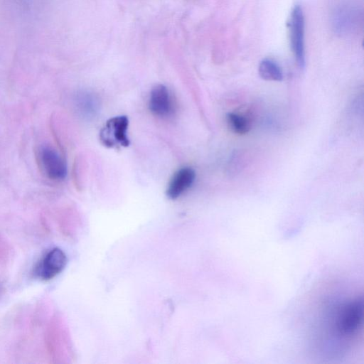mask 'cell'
<instances>
[{"label": "cell", "instance_id": "obj_1", "mask_svg": "<svg viewBox=\"0 0 364 364\" xmlns=\"http://www.w3.org/2000/svg\"><path fill=\"white\" fill-rule=\"evenodd\" d=\"M363 315V301L355 299L343 304L338 309L334 321L336 334L343 337H350L359 329Z\"/></svg>", "mask_w": 364, "mask_h": 364}, {"label": "cell", "instance_id": "obj_2", "mask_svg": "<svg viewBox=\"0 0 364 364\" xmlns=\"http://www.w3.org/2000/svg\"><path fill=\"white\" fill-rule=\"evenodd\" d=\"M305 21L301 7L296 5L291 13L289 21V34L291 46L298 65L303 69L305 67L304 44Z\"/></svg>", "mask_w": 364, "mask_h": 364}, {"label": "cell", "instance_id": "obj_3", "mask_svg": "<svg viewBox=\"0 0 364 364\" xmlns=\"http://www.w3.org/2000/svg\"><path fill=\"white\" fill-rule=\"evenodd\" d=\"M129 120L127 116H117L109 119L102 129L100 138L107 147H127L129 145L127 136Z\"/></svg>", "mask_w": 364, "mask_h": 364}, {"label": "cell", "instance_id": "obj_4", "mask_svg": "<svg viewBox=\"0 0 364 364\" xmlns=\"http://www.w3.org/2000/svg\"><path fill=\"white\" fill-rule=\"evenodd\" d=\"M40 161L46 176L51 180L61 181L67 175L65 160L52 147L45 146L40 151Z\"/></svg>", "mask_w": 364, "mask_h": 364}, {"label": "cell", "instance_id": "obj_5", "mask_svg": "<svg viewBox=\"0 0 364 364\" xmlns=\"http://www.w3.org/2000/svg\"><path fill=\"white\" fill-rule=\"evenodd\" d=\"M67 263L65 252L58 247L49 250L40 262L36 274L43 280H49L63 271Z\"/></svg>", "mask_w": 364, "mask_h": 364}, {"label": "cell", "instance_id": "obj_6", "mask_svg": "<svg viewBox=\"0 0 364 364\" xmlns=\"http://www.w3.org/2000/svg\"><path fill=\"white\" fill-rule=\"evenodd\" d=\"M149 107L156 116L166 117L173 111V102L168 88L164 85H156L151 91Z\"/></svg>", "mask_w": 364, "mask_h": 364}, {"label": "cell", "instance_id": "obj_7", "mask_svg": "<svg viewBox=\"0 0 364 364\" xmlns=\"http://www.w3.org/2000/svg\"><path fill=\"white\" fill-rule=\"evenodd\" d=\"M359 17L358 9L352 5L341 6L333 13V28L338 33L346 34L355 28Z\"/></svg>", "mask_w": 364, "mask_h": 364}, {"label": "cell", "instance_id": "obj_8", "mask_svg": "<svg viewBox=\"0 0 364 364\" xmlns=\"http://www.w3.org/2000/svg\"><path fill=\"white\" fill-rule=\"evenodd\" d=\"M195 178L196 173L193 168H180L173 175L168 184L167 196L171 199L178 198L193 185Z\"/></svg>", "mask_w": 364, "mask_h": 364}, {"label": "cell", "instance_id": "obj_9", "mask_svg": "<svg viewBox=\"0 0 364 364\" xmlns=\"http://www.w3.org/2000/svg\"><path fill=\"white\" fill-rule=\"evenodd\" d=\"M258 72L259 76L269 81H281L283 79V73L281 68L274 60L265 58L259 65Z\"/></svg>", "mask_w": 364, "mask_h": 364}, {"label": "cell", "instance_id": "obj_10", "mask_svg": "<svg viewBox=\"0 0 364 364\" xmlns=\"http://www.w3.org/2000/svg\"><path fill=\"white\" fill-rule=\"evenodd\" d=\"M77 106L82 114L90 117L97 112L98 102L95 96L87 92H83L80 94L77 98Z\"/></svg>", "mask_w": 364, "mask_h": 364}, {"label": "cell", "instance_id": "obj_11", "mask_svg": "<svg viewBox=\"0 0 364 364\" xmlns=\"http://www.w3.org/2000/svg\"><path fill=\"white\" fill-rule=\"evenodd\" d=\"M228 124L232 130L239 134H246L249 129V122L243 116L230 113L227 115Z\"/></svg>", "mask_w": 364, "mask_h": 364}]
</instances>
